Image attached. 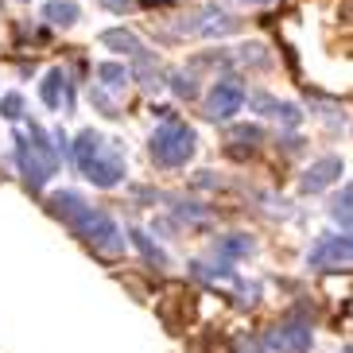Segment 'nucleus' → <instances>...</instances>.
<instances>
[{
	"label": "nucleus",
	"mask_w": 353,
	"mask_h": 353,
	"mask_svg": "<svg viewBox=\"0 0 353 353\" xmlns=\"http://www.w3.org/2000/svg\"><path fill=\"white\" fill-rule=\"evenodd\" d=\"M90 101L97 105V113H101V117H117V113H121V109L113 105V97H109V90H105V85H90Z\"/></svg>",
	"instance_id": "22"
},
{
	"label": "nucleus",
	"mask_w": 353,
	"mask_h": 353,
	"mask_svg": "<svg viewBox=\"0 0 353 353\" xmlns=\"http://www.w3.org/2000/svg\"><path fill=\"white\" fill-rule=\"evenodd\" d=\"M260 125H237L233 132H229V140H237V144H260Z\"/></svg>",
	"instance_id": "25"
},
{
	"label": "nucleus",
	"mask_w": 353,
	"mask_h": 353,
	"mask_svg": "<svg viewBox=\"0 0 353 353\" xmlns=\"http://www.w3.org/2000/svg\"><path fill=\"white\" fill-rule=\"evenodd\" d=\"M101 43L109 47L113 54H125V59H136V54H144V43L136 39L128 28H109V32H101Z\"/></svg>",
	"instance_id": "15"
},
{
	"label": "nucleus",
	"mask_w": 353,
	"mask_h": 353,
	"mask_svg": "<svg viewBox=\"0 0 353 353\" xmlns=\"http://www.w3.org/2000/svg\"><path fill=\"white\" fill-rule=\"evenodd\" d=\"M252 105H256V113H260V117H272V121H276V113H280V105H283V101H276L272 94H252Z\"/></svg>",
	"instance_id": "24"
},
{
	"label": "nucleus",
	"mask_w": 353,
	"mask_h": 353,
	"mask_svg": "<svg viewBox=\"0 0 353 353\" xmlns=\"http://www.w3.org/2000/svg\"><path fill=\"white\" fill-rule=\"evenodd\" d=\"M233 353H264V345H260L256 338H237V342H233Z\"/></svg>",
	"instance_id": "26"
},
{
	"label": "nucleus",
	"mask_w": 353,
	"mask_h": 353,
	"mask_svg": "<svg viewBox=\"0 0 353 353\" xmlns=\"http://www.w3.org/2000/svg\"><path fill=\"white\" fill-rule=\"evenodd\" d=\"M194 148H198L194 128L183 125L179 117H163V121L152 128V136H148V156H152L156 167H163V171L183 167L190 156H194Z\"/></svg>",
	"instance_id": "2"
},
{
	"label": "nucleus",
	"mask_w": 353,
	"mask_h": 353,
	"mask_svg": "<svg viewBox=\"0 0 353 353\" xmlns=\"http://www.w3.org/2000/svg\"><path fill=\"white\" fill-rule=\"evenodd\" d=\"M167 85H171V94L183 97V101H190V97L198 94V82H194V74L190 70H175L171 78H167Z\"/></svg>",
	"instance_id": "20"
},
{
	"label": "nucleus",
	"mask_w": 353,
	"mask_h": 353,
	"mask_svg": "<svg viewBox=\"0 0 353 353\" xmlns=\"http://www.w3.org/2000/svg\"><path fill=\"white\" fill-rule=\"evenodd\" d=\"M190 276H198V280H206V283H221V280H233L237 272H233V260L218 256V264H210V260H190Z\"/></svg>",
	"instance_id": "17"
},
{
	"label": "nucleus",
	"mask_w": 353,
	"mask_h": 353,
	"mask_svg": "<svg viewBox=\"0 0 353 353\" xmlns=\"http://www.w3.org/2000/svg\"><path fill=\"white\" fill-rule=\"evenodd\" d=\"M78 16H82V8H78L74 0H47V4H43V20L51 23V28H59V32L74 28Z\"/></svg>",
	"instance_id": "14"
},
{
	"label": "nucleus",
	"mask_w": 353,
	"mask_h": 353,
	"mask_svg": "<svg viewBox=\"0 0 353 353\" xmlns=\"http://www.w3.org/2000/svg\"><path fill=\"white\" fill-rule=\"evenodd\" d=\"M94 187H101V190H113V187H121L125 183V156L117 152L113 144H105V152H97L94 159L85 167H78Z\"/></svg>",
	"instance_id": "7"
},
{
	"label": "nucleus",
	"mask_w": 353,
	"mask_h": 353,
	"mask_svg": "<svg viewBox=\"0 0 353 353\" xmlns=\"http://www.w3.org/2000/svg\"><path fill=\"white\" fill-rule=\"evenodd\" d=\"M175 218L179 221H190V225H198V221L210 218V206H198V202H175Z\"/></svg>",
	"instance_id": "21"
},
{
	"label": "nucleus",
	"mask_w": 353,
	"mask_h": 353,
	"mask_svg": "<svg viewBox=\"0 0 353 353\" xmlns=\"http://www.w3.org/2000/svg\"><path fill=\"white\" fill-rule=\"evenodd\" d=\"M70 229L85 241V245H90V249L101 252V256H121V252H125V233H121V225H117L105 210L90 206Z\"/></svg>",
	"instance_id": "3"
},
{
	"label": "nucleus",
	"mask_w": 353,
	"mask_h": 353,
	"mask_svg": "<svg viewBox=\"0 0 353 353\" xmlns=\"http://www.w3.org/2000/svg\"><path fill=\"white\" fill-rule=\"evenodd\" d=\"M97 78H101L97 85H105L109 94H125V85H128V66H125V63H97Z\"/></svg>",
	"instance_id": "19"
},
{
	"label": "nucleus",
	"mask_w": 353,
	"mask_h": 353,
	"mask_svg": "<svg viewBox=\"0 0 353 353\" xmlns=\"http://www.w3.org/2000/svg\"><path fill=\"white\" fill-rule=\"evenodd\" d=\"M101 4H105L109 12H117V16H121V12L128 8V0H101Z\"/></svg>",
	"instance_id": "27"
},
{
	"label": "nucleus",
	"mask_w": 353,
	"mask_h": 353,
	"mask_svg": "<svg viewBox=\"0 0 353 353\" xmlns=\"http://www.w3.org/2000/svg\"><path fill=\"white\" fill-rule=\"evenodd\" d=\"M252 252H256V241L249 233H221L214 241V256H221V260H245Z\"/></svg>",
	"instance_id": "12"
},
{
	"label": "nucleus",
	"mask_w": 353,
	"mask_h": 353,
	"mask_svg": "<svg viewBox=\"0 0 353 353\" xmlns=\"http://www.w3.org/2000/svg\"><path fill=\"white\" fill-rule=\"evenodd\" d=\"M0 117H4V121H20L23 117V97L20 94H4L0 97Z\"/></svg>",
	"instance_id": "23"
},
{
	"label": "nucleus",
	"mask_w": 353,
	"mask_h": 353,
	"mask_svg": "<svg viewBox=\"0 0 353 353\" xmlns=\"http://www.w3.org/2000/svg\"><path fill=\"white\" fill-rule=\"evenodd\" d=\"M260 345H264V353H307L314 345V330L307 319L291 314L280 326H268L260 334Z\"/></svg>",
	"instance_id": "4"
},
{
	"label": "nucleus",
	"mask_w": 353,
	"mask_h": 353,
	"mask_svg": "<svg viewBox=\"0 0 353 353\" xmlns=\"http://www.w3.org/2000/svg\"><path fill=\"white\" fill-rule=\"evenodd\" d=\"M241 4H272V0H241Z\"/></svg>",
	"instance_id": "28"
},
{
	"label": "nucleus",
	"mask_w": 353,
	"mask_h": 353,
	"mask_svg": "<svg viewBox=\"0 0 353 353\" xmlns=\"http://www.w3.org/2000/svg\"><path fill=\"white\" fill-rule=\"evenodd\" d=\"M345 353H353V350H345Z\"/></svg>",
	"instance_id": "29"
},
{
	"label": "nucleus",
	"mask_w": 353,
	"mask_h": 353,
	"mask_svg": "<svg viewBox=\"0 0 353 353\" xmlns=\"http://www.w3.org/2000/svg\"><path fill=\"white\" fill-rule=\"evenodd\" d=\"M12 140H16V163H20L23 187L39 194L59 175V159H63V152L54 144V132H43L35 121H28V132H16Z\"/></svg>",
	"instance_id": "1"
},
{
	"label": "nucleus",
	"mask_w": 353,
	"mask_h": 353,
	"mask_svg": "<svg viewBox=\"0 0 353 353\" xmlns=\"http://www.w3.org/2000/svg\"><path fill=\"white\" fill-rule=\"evenodd\" d=\"M85 210H90V202H85L78 190H54V194L47 198V214H51V218H59L63 225H74Z\"/></svg>",
	"instance_id": "11"
},
{
	"label": "nucleus",
	"mask_w": 353,
	"mask_h": 353,
	"mask_svg": "<svg viewBox=\"0 0 353 353\" xmlns=\"http://www.w3.org/2000/svg\"><path fill=\"white\" fill-rule=\"evenodd\" d=\"M190 32L202 35V39H225V35L237 32V20H233L225 8H218V4H206V8L198 12V20H194Z\"/></svg>",
	"instance_id": "10"
},
{
	"label": "nucleus",
	"mask_w": 353,
	"mask_h": 353,
	"mask_svg": "<svg viewBox=\"0 0 353 353\" xmlns=\"http://www.w3.org/2000/svg\"><path fill=\"white\" fill-rule=\"evenodd\" d=\"M307 264L311 268H334V264H353V229L342 233H330V237H319L307 252Z\"/></svg>",
	"instance_id": "6"
},
{
	"label": "nucleus",
	"mask_w": 353,
	"mask_h": 353,
	"mask_svg": "<svg viewBox=\"0 0 353 353\" xmlns=\"http://www.w3.org/2000/svg\"><path fill=\"white\" fill-rule=\"evenodd\" d=\"M326 214H330V221L338 229H353V183H345V187L330 198Z\"/></svg>",
	"instance_id": "16"
},
{
	"label": "nucleus",
	"mask_w": 353,
	"mask_h": 353,
	"mask_svg": "<svg viewBox=\"0 0 353 353\" xmlns=\"http://www.w3.org/2000/svg\"><path fill=\"white\" fill-rule=\"evenodd\" d=\"M245 97H249V94H245V85H241L237 78H221V82L210 85L202 117L214 121V125H225V121H233V117L245 109Z\"/></svg>",
	"instance_id": "5"
},
{
	"label": "nucleus",
	"mask_w": 353,
	"mask_h": 353,
	"mask_svg": "<svg viewBox=\"0 0 353 353\" xmlns=\"http://www.w3.org/2000/svg\"><path fill=\"white\" fill-rule=\"evenodd\" d=\"M97 152H105V136L97 132V128H82V132H78V140L70 144V159H74V167H85L90 159L97 156Z\"/></svg>",
	"instance_id": "13"
},
{
	"label": "nucleus",
	"mask_w": 353,
	"mask_h": 353,
	"mask_svg": "<svg viewBox=\"0 0 353 353\" xmlns=\"http://www.w3.org/2000/svg\"><path fill=\"white\" fill-rule=\"evenodd\" d=\"M39 97H43V105L51 109V113H74V85H70V74L63 70V66H51L47 70V78H43V85H39Z\"/></svg>",
	"instance_id": "9"
},
{
	"label": "nucleus",
	"mask_w": 353,
	"mask_h": 353,
	"mask_svg": "<svg viewBox=\"0 0 353 353\" xmlns=\"http://www.w3.org/2000/svg\"><path fill=\"white\" fill-rule=\"evenodd\" d=\"M128 233H132V245L140 249V256H144L152 268H167V264H171V260H167V252L159 249L156 241H152V233H144V229H128Z\"/></svg>",
	"instance_id": "18"
},
{
	"label": "nucleus",
	"mask_w": 353,
	"mask_h": 353,
	"mask_svg": "<svg viewBox=\"0 0 353 353\" xmlns=\"http://www.w3.org/2000/svg\"><path fill=\"white\" fill-rule=\"evenodd\" d=\"M342 171H345L342 156H319L299 175V194H322V190H330L342 179Z\"/></svg>",
	"instance_id": "8"
}]
</instances>
